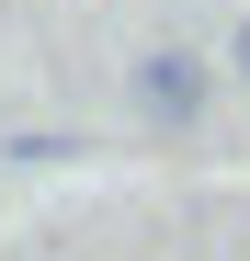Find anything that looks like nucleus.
Segmentation results:
<instances>
[{
	"mask_svg": "<svg viewBox=\"0 0 250 261\" xmlns=\"http://www.w3.org/2000/svg\"><path fill=\"white\" fill-rule=\"evenodd\" d=\"M125 102H137L159 137H193V125L216 114V57H193V46H148L137 68H125Z\"/></svg>",
	"mask_w": 250,
	"mask_h": 261,
	"instance_id": "1",
	"label": "nucleus"
},
{
	"mask_svg": "<svg viewBox=\"0 0 250 261\" xmlns=\"http://www.w3.org/2000/svg\"><path fill=\"white\" fill-rule=\"evenodd\" d=\"M228 80H250V12H239V34H228Z\"/></svg>",
	"mask_w": 250,
	"mask_h": 261,
	"instance_id": "2",
	"label": "nucleus"
}]
</instances>
